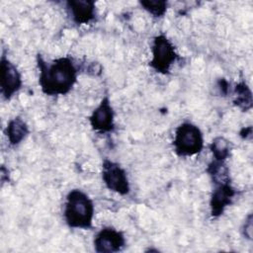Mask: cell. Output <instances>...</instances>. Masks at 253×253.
I'll use <instances>...</instances> for the list:
<instances>
[{
	"mask_svg": "<svg viewBox=\"0 0 253 253\" xmlns=\"http://www.w3.org/2000/svg\"><path fill=\"white\" fill-rule=\"evenodd\" d=\"M211 150L212 152L214 160L225 161V159L230 154V150H231L230 141H228L226 138L222 136H217L212 140L211 144Z\"/></svg>",
	"mask_w": 253,
	"mask_h": 253,
	"instance_id": "4fadbf2b",
	"label": "cell"
},
{
	"mask_svg": "<svg viewBox=\"0 0 253 253\" xmlns=\"http://www.w3.org/2000/svg\"><path fill=\"white\" fill-rule=\"evenodd\" d=\"M102 178L110 191L123 196L129 193V184L126 171L118 163L106 159L103 162Z\"/></svg>",
	"mask_w": 253,
	"mask_h": 253,
	"instance_id": "5b68a950",
	"label": "cell"
},
{
	"mask_svg": "<svg viewBox=\"0 0 253 253\" xmlns=\"http://www.w3.org/2000/svg\"><path fill=\"white\" fill-rule=\"evenodd\" d=\"M215 188L211 199V213L212 217H217L229 206L236 195V191L230 185V181L214 184Z\"/></svg>",
	"mask_w": 253,
	"mask_h": 253,
	"instance_id": "9c48e42d",
	"label": "cell"
},
{
	"mask_svg": "<svg viewBox=\"0 0 253 253\" xmlns=\"http://www.w3.org/2000/svg\"><path fill=\"white\" fill-rule=\"evenodd\" d=\"M218 83H219V88H220L221 92H222L223 94H226V93H227V89H228V83H227V81H225L224 79H220Z\"/></svg>",
	"mask_w": 253,
	"mask_h": 253,
	"instance_id": "2e32d148",
	"label": "cell"
},
{
	"mask_svg": "<svg viewBox=\"0 0 253 253\" xmlns=\"http://www.w3.org/2000/svg\"><path fill=\"white\" fill-rule=\"evenodd\" d=\"M241 131H244V133H245V134H243L242 136H243L245 139H247L248 137H251V136H252V127H251V126L244 127Z\"/></svg>",
	"mask_w": 253,
	"mask_h": 253,
	"instance_id": "e0dca14e",
	"label": "cell"
},
{
	"mask_svg": "<svg viewBox=\"0 0 253 253\" xmlns=\"http://www.w3.org/2000/svg\"><path fill=\"white\" fill-rule=\"evenodd\" d=\"M40 69L39 83L42 93L48 96L65 95L77 79V68L70 57H59L46 63L39 54L37 57Z\"/></svg>",
	"mask_w": 253,
	"mask_h": 253,
	"instance_id": "6da1fadb",
	"label": "cell"
},
{
	"mask_svg": "<svg viewBox=\"0 0 253 253\" xmlns=\"http://www.w3.org/2000/svg\"><path fill=\"white\" fill-rule=\"evenodd\" d=\"M173 145L178 156L196 155L204 147L203 133L197 126L191 123H183L176 128Z\"/></svg>",
	"mask_w": 253,
	"mask_h": 253,
	"instance_id": "3957f363",
	"label": "cell"
},
{
	"mask_svg": "<svg viewBox=\"0 0 253 253\" xmlns=\"http://www.w3.org/2000/svg\"><path fill=\"white\" fill-rule=\"evenodd\" d=\"M177 57L178 54L175 51V47L166 36L159 35L154 38L152 58L149 64L156 72L167 74Z\"/></svg>",
	"mask_w": 253,
	"mask_h": 253,
	"instance_id": "277c9868",
	"label": "cell"
},
{
	"mask_svg": "<svg viewBox=\"0 0 253 253\" xmlns=\"http://www.w3.org/2000/svg\"><path fill=\"white\" fill-rule=\"evenodd\" d=\"M140 5L145 9L148 13L153 15L154 17H162L167 10V2L166 1H140Z\"/></svg>",
	"mask_w": 253,
	"mask_h": 253,
	"instance_id": "5bb4252c",
	"label": "cell"
},
{
	"mask_svg": "<svg viewBox=\"0 0 253 253\" xmlns=\"http://www.w3.org/2000/svg\"><path fill=\"white\" fill-rule=\"evenodd\" d=\"M1 69V93L3 94L5 99H11L14 94H16L22 86V79L20 72L16 68V66L8 60L4 55L1 57L0 63Z\"/></svg>",
	"mask_w": 253,
	"mask_h": 253,
	"instance_id": "8992f818",
	"label": "cell"
},
{
	"mask_svg": "<svg viewBox=\"0 0 253 253\" xmlns=\"http://www.w3.org/2000/svg\"><path fill=\"white\" fill-rule=\"evenodd\" d=\"M244 235L248 239H251L252 236V215H248V219L245 221L244 224Z\"/></svg>",
	"mask_w": 253,
	"mask_h": 253,
	"instance_id": "9a60e30c",
	"label": "cell"
},
{
	"mask_svg": "<svg viewBox=\"0 0 253 253\" xmlns=\"http://www.w3.org/2000/svg\"><path fill=\"white\" fill-rule=\"evenodd\" d=\"M66 8L72 21L77 25L88 24L95 19V2L89 0H71Z\"/></svg>",
	"mask_w": 253,
	"mask_h": 253,
	"instance_id": "30bf717a",
	"label": "cell"
},
{
	"mask_svg": "<svg viewBox=\"0 0 253 253\" xmlns=\"http://www.w3.org/2000/svg\"><path fill=\"white\" fill-rule=\"evenodd\" d=\"M90 125L99 132H111L115 128L114 111L108 97L103 98L100 105L90 116Z\"/></svg>",
	"mask_w": 253,
	"mask_h": 253,
	"instance_id": "ba28073f",
	"label": "cell"
},
{
	"mask_svg": "<svg viewBox=\"0 0 253 253\" xmlns=\"http://www.w3.org/2000/svg\"><path fill=\"white\" fill-rule=\"evenodd\" d=\"M94 205L90 198L80 190L68 193L64 208V219L69 227L89 229L92 227Z\"/></svg>",
	"mask_w": 253,
	"mask_h": 253,
	"instance_id": "7a4b0ae2",
	"label": "cell"
},
{
	"mask_svg": "<svg viewBox=\"0 0 253 253\" xmlns=\"http://www.w3.org/2000/svg\"><path fill=\"white\" fill-rule=\"evenodd\" d=\"M126 244L124 234L108 226L102 228L94 239V247L98 253H114L121 251Z\"/></svg>",
	"mask_w": 253,
	"mask_h": 253,
	"instance_id": "52a82bcc",
	"label": "cell"
},
{
	"mask_svg": "<svg viewBox=\"0 0 253 253\" xmlns=\"http://www.w3.org/2000/svg\"><path fill=\"white\" fill-rule=\"evenodd\" d=\"M6 134L10 144L17 145L29 134V127L21 118L17 117L9 122Z\"/></svg>",
	"mask_w": 253,
	"mask_h": 253,
	"instance_id": "8fae6325",
	"label": "cell"
},
{
	"mask_svg": "<svg viewBox=\"0 0 253 253\" xmlns=\"http://www.w3.org/2000/svg\"><path fill=\"white\" fill-rule=\"evenodd\" d=\"M234 104L242 111L246 112L252 108V93L246 83L240 82L234 89Z\"/></svg>",
	"mask_w": 253,
	"mask_h": 253,
	"instance_id": "7c38bea8",
	"label": "cell"
}]
</instances>
